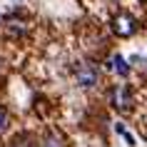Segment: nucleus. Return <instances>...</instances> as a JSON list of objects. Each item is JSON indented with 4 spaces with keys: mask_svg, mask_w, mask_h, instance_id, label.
I'll use <instances>...</instances> for the list:
<instances>
[{
    "mask_svg": "<svg viewBox=\"0 0 147 147\" xmlns=\"http://www.w3.org/2000/svg\"><path fill=\"white\" fill-rule=\"evenodd\" d=\"M97 80H100V75H97L95 65H90V62H78L75 65V82L80 87H95Z\"/></svg>",
    "mask_w": 147,
    "mask_h": 147,
    "instance_id": "obj_1",
    "label": "nucleus"
},
{
    "mask_svg": "<svg viewBox=\"0 0 147 147\" xmlns=\"http://www.w3.org/2000/svg\"><path fill=\"white\" fill-rule=\"evenodd\" d=\"M135 30H137V20H135L132 15L120 13V15L112 18V32H115V35H120V38H130V35H135Z\"/></svg>",
    "mask_w": 147,
    "mask_h": 147,
    "instance_id": "obj_2",
    "label": "nucleus"
},
{
    "mask_svg": "<svg viewBox=\"0 0 147 147\" xmlns=\"http://www.w3.org/2000/svg\"><path fill=\"white\" fill-rule=\"evenodd\" d=\"M110 100L115 105L117 110H127L132 105V92L127 85H115L112 87V92H110Z\"/></svg>",
    "mask_w": 147,
    "mask_h": 147,
    "instance_id": "obj_3",
    "label": "nucleus"
},
{
    "mask_svg": "<svg viewBox=\"0 0 147 147\" xmlns=\"http://www.w3.org/2000/svg\"><path fill=\"white\" fill-rule=\"evenodd\" d=\"M110 70H115L117 75H127L130 72V65H127V60H125L122 55H112L110 57Z\"/></svg>",
    "mask_w": 147,
    "mask_h": 147,
    "instance_id": "obj_4",
    "label": "nucleus"
},
{
    "mask_svg": "<svg viewBox=\"0 0 147 147\" xmlns=\"http://www.w3.org/2000/svg\"><path fill=\"white\" fill-rule=\"evenodd\" d=\"M40 147H65V140L57 132H47L45 137H42V142H40Z\"/></svg>",
    "mask_w": 147,
    "mask_h": 147,
    "instance_id": "obj_5",
    "label": "nucleus"
},
{
    "mask_svg": "<svg viewBox=\"0 0 147 147\" xmlns=\"http://www.w3.org/2000/svg\"><path fill=\"white\" fill-rule=\"evenodd\" d=\"M10 147H38V142H35L30 135H20V137H15L10 142Z\"/></svg>",
    "mask_w": 147,
    "mask_h": 147,
    "instance_id": "obj_6",
    "label": "nucleus"
},
{
    "mask_svg": "<svg viewBox=\"0 0 147 147\" xmlns=\"http://www.w3.org/2000/svg\"><path fill=\"white\" fill-rule=\"evenodd\" d=\"M115 130L120 132V135H122L125 140H127V145H135V137H132L130 132H127V130H125V127H122V122H117V125H115Z\"/></svg>",
    "mask_w": 147,
    "mask_h": 147,
    "instance_id": "obj_7",
    "label": "nucleus"
},
{
    "mask_svg": "<svg viewBox=\"0 0 147 147\" xmlns=\"http://www.w3.org/2000/svg\"><path fill=\"white\" fill-rule=\"evenodd\" d=\"M8 122H10V120H8V112H5V110L0 107V135H3V132L8 130Z\"/></svg>",
    "mask_w": 147,
    "mask_h": 147,
    "instance_id": "obj_8",
    "label": "nucleus"
},
{
    "mask_svg": "<svg viewBox=\"0 0 147 147\" xmlns=\"http://www.w3.org/2000/svg\"><path fill=\"white\" fill-rule=\"evenodd\" d=\"M8 25H10V32H23L25 30L20 20H8Z\"/></svg>",
    "mask_w": 147,
    "mask_h": 147,
    "instance_id": "obj_9",
    "label": "nucleus"
}]
</instances>
